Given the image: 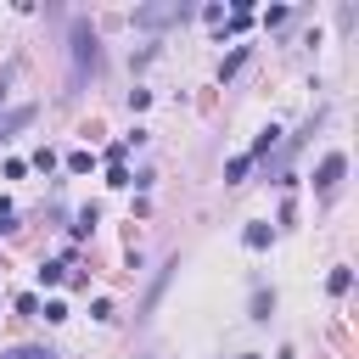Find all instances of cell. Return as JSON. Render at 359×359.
<instances>
[{
	"instance_id": "6da1fadb",
	"label": "cell",
	"mask_w": 359,
	"mask_h": 359,
	"mask_svg": "<svg viewBox=\"0 0 359 359\" xmlns=\"http://www.w3.org/2000/svg\"><path fill=\"white\" fill-rule=\"evenodd\" d=\"M185 17H191L185 0H168V6H135V11H129L135 28H174V22H185Z\"/></svg>"
},
{
	"instance_id": "7a4b0ae2",
	"label": "cell",
	"mask_w": 359,
	"mask_h": 359,
	"mask_svg": "<svg viewBox=\"0 0 359 359\" xmlns=\"http://www.w3.org/2000/svg\"><path fill=\"white\" fill-rule=\"evenodd\" d=\"M67 39H73V62H79V73H84V67L95 73V67H101V34H95L84 17H73V34H67Z\"/></svg>"
},
{
	"instance_id": "3957f363",
	"label": "cell",
	"mask_w": 359,
	"mask_h": 359,
	"mask_svg": "<svg viewBox=\"0 0 359 359\" xmlns=\"http://www.w3.org/2000/svg\"><path fill=\"white\" fill-rule=\"evenodd\" d=\"M342 174H348V151H342V146H331V151L320 157V168H314V191H320V196H337Z\"/></svg>"
},
{
	"instance_id": "277c9868",
	"label": "cell",
	"mask_w": 359,
	"mask_h": 359,
	"mask_svg": "<svg viewBox=\"0 0 359 359\" xmlns=\"http://www.w3.org/2000/svg\"><path fill=\"white\" fill-rule=\"evenodd\" d=\"M280 135H286L280 123H264V129H258V140L247 146V157H252V163H269V151H280Z\"/></svg>"
},
{
	"instance_id": "5b68a950",
	"label": "cell",
	"mask_w": 359,
	"mask_h": 359,
	"mask_svg": "<svg viewBox=\"0 0 359 359\" xmlns=\"http://www.w3.org/2000/svg\"><path fill=\"white\" fill-rule=\"evenodd\" d=\"M34 112H39L34 101H22V107H11V112L0 118V140H11V129H28V123H34Z\"/></svg>"
},
{
	"instance_id": "8992f818",
	"label": "cell",
	"mask_w": 359,
	"mask_h": 359,
	"mask_svg": "<svg viewBox=\"0 0 359 359\" xmlns=\"http://www.w3.org/2000/svg\"><path fill=\"white\" fill-rule=\"evenodd\" d=\"M241 241H247V252H264V247L275 241V224H264V219H252V224L241 230Z\"/></svg>"
},
{
	"instance_id": "52a82bcc",
	"label": "cell",
	"mask_w": 359,
	"mask_h": 359,
	"mask_svg": "<svg viewBox=\"0 0 359 359\" xmlns=\"http://www.w3.org/2000/svg\"><path fill=\"white\" fill-rule=\"evenodd\" d=\"M325 292H331V297H348V292H353V269H348V264H337V269L325 275Z\"/></svg>"
},
{
	"instance_id": "ba28073f",
	"label": "cell",
	"mask_w": 359,
	"mask_h": 359,
	"mask_svg": "<svg viewBox=\"0 0 359 359\" xmlns=\"http://www.w3.org/2000/svg\"><path fill=\"white\" fill-rule=\"evenodd\" d=\"M95 224H101V208L90 202V208H79V213H73V224H67V230H73V236H90Z\"/></svg>"
},
{
	"instance_id": "9c48e42d",
	"label": "cell",
	"mask_w": 359,
	"mask_h": 359,
	"mask_svg": "<svg viewBox=\"0 0 359 359\" xmlns=\"http://www.w3.org/2000/svg\"><path fill=\"white\" fill-rule=\"evenodd\" d=\"M269 314H275V292H264V286H252V320L264 325Z\"/></svg>"
},
{
	"instance_id": "30bf717a",
	"label": "cell",
	"mask_w": 359,
	"mask_h": 359,
	"mask_svg": "<svg viewBox=\"0 0 359 359\" xmlns=\"http://www.w3.org/2000/svg\"><path fill=\"white\" fill-rule=\"evenodd\" d=\"M247 56H252V45H236V50H230V56L219 62V79H230V73H241V62H247Z\"/></svg>"
},
{
	"instance_id": "8fae6325",
	"label": "cell",
	"mask_w": 359,
	"mask_h": 359,
	"mask_svg": "<svg viewBox=\"0 0 359 359\" xmlns=\"http://www.w3.org/2000/svg\"><path fill=\"white\" fill-rule=\"evenodd\" d=\"M247 168H252V157H247V151H241V157H230V163H224V185H241V180H247Z\"/></svg>"
},
{
	"instance_id": "7c38bea8",
	"label": "cell",
	"mask_w": 359,
	"mask_h": 359,
	"mask_svg": "<svg viewBox=\"0 0 359 359\" xmlns=\"http://www.w3.org/2000/svg\"><path fill=\"white\" fill-rule=\"evenodd\" d=\"M292 17H297V11H292V6H269V11H264V28H286V22H292Z\"/></svg>"
},
{
	"instance_id": "4fadbf2b",
	"label": "cell",
	"mask_w": 359,
	"mask_h": 359,
	"mask_svg": "<svg viewBox=\"0 0 359 359\" xmlns=\"http://www.w3.org/2000/svg\"><path fill=\"white\" fill-rule=\"evenodd\" d=\"M28 163H34L39 174H56V151H50V146H34V157H28Z\"/></svg>"
},
{
	"instance_id": "5bb4252c",
	"label": "cell",
	"mask_w": 359,
	"mask_h": 359,
	"mask_svg": "<svg viewBox=\"0 0 359 359\" xmlns=\"http://www.w3.org/2000/svg\"><path fill=\"white\" fill-rule=\"evenodd\" d=\"M95 168V151H67V174H90Z\"/></svg>"
},
{
	"instance_id": "9a60e30c",
	"label": "cell",
	"mask_w": 359,
	"mask_h": 359,
	"mask_svg": "<svg viewBox=\"0 0 359 359\" xmlns=\"http://www.w3.org/2000/svg\"><path fill=\"white\" fill-rule=\"evenodd\" d=\"M62 269H67L62 258H50V264H39V286H62Z\"/></svg>"
},
{
	"instance_id": "2e32d148",
	"label": "cell",
	"mask_w": 359,
	"mask_h": 359,
	"mask_svg": "<svg viewBox=\"0 0 359 359\" xmlns=\"http://www.w3.org/2000/svg\"><path fill=\"white\" fill-rule=\"evenodd\" d=\"M39 320H50V325H62V320H67V303H62V297H50V303H39Z\"/></svg>"
},
{
	"instance_id": "e0dca14e",
	"label": "cell",
	"mask_w": 359,
	"mask_h": 359,
	"mask_svg": "<svg viewBox=\"0 0 359 359\" xmlns=\"http://www.w3.org/2000/svg\"><path fill=\"white\" fill-rule=\"evenodd\" d=\"M0 359H56L50 348H0Z\"/></svg>"
},
{
	"instance_id": "ac0fdd59",
	"label": "cell",
	"mask_w": 359,
	"mask_h": 359,
	"mask_svg": "<svg viewBox=\"0 0 359 359\" xmlns=\"http://www.w3.org/2000/svg\"><path fill=\"white\" fill-rule=\"evenodd\" d=\"M146 107H151V90L135 84V90H129V112H146Z\"/></svg>"
},
{
	"instance_id": "d6986e66",
	"label": "cell",
	"mask_w": 359,
	"mask_h": 359,
	"mask_svg": "<svg viewBox=\"0 0 359 359\" xmlns=\"http://www.w3.org/2000/svg\"><path fill=\"white\" fill-rule=\"evenodd\" d=\"M17 224V208H11V196H0V236Z\"/></svg>"
},
{
	"instance_id": "ffe728a7",
	"label": "cell",
	"mask_w": 359,
	"mask_h": 359,
	"mask_svg": "<svg viewBox=\"0 0 359 359\" xmlns=\"http://www.w3.org/2000/svg\"><path fill=\"white\" fill-rule=\"evenodd\" d=\"M107 185H118V191H123V185H129V168H123V163H112V168H107Z\"/></svg>"
},
{
	"instance_id": "44dd1931",
	"label": "cell",
	"mask_w": 359,
	"mask_h": 359,
	"mask_svg": "<svg viewBox=\"0 0 359 359\" xmlns=\"http://www.w3.org/2000/svg\"><path fill=\"white\" fill-rule=\"evenodd\" d=\"M17 314H39V292H22L17 297Z\"/></svg>"
},
{
	"instance_id": "7402d4cb",
	"label": "cell",
	"mask_w": 359,
	"mask_h": 359,
	"mask_svg": "<svg viewBox=\"0 0 359 359\" xmlns=\"http://www.w3.org/2000/svg\"><path fill=\"white\" fill-rule=\"evenodd\" d=\"M11 79H17V62H6V67H0V101H6V84H11Z\"/></svg>"
},
{
	"instance_id": "603a6c76",
	"label": "cell",
	"mask_w": 359,
	"mask_h": 359,
	"mask_svg": "<svg viewBox=\"0 0 359 359\" xmlns=\"http://www.w3.org/2000/svg\"><path fill=\"white\" fill-rule=\"evenodd\" d=\"M236 359H258V353H236Z\"/></svg>"
}]
</instances>
